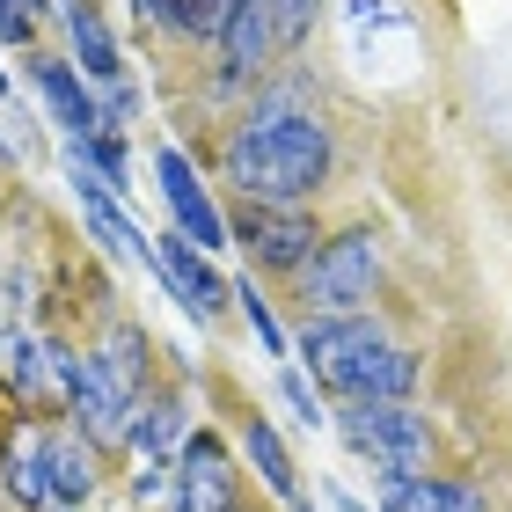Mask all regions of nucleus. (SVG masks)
<instances>
[{"instance_id": "f257e3e1", "label": "nucleus", "mask_w": 512, "mask_h": 512, "mask_svg": "<svg viewBox=\"0 0 512 512\" xmlns=\"http://www.w3.org/2000/svg\"><path fill=\"white\" fill-rule=\"evenodd\" d=\"M227 176L249 191V205H293L330 176V132L308 110L271 103L227 139Z\"/></svg>"}, {"instance_id": "f03ea898", "label": "nucleus", "mask_w": 512, "mask_h": 512, "mask_svg": "<svg viewBox=\"0 0 512 512\" xmlns=\"http://www.w3.org/2000/svg\"><path fill=\"white\" fill-rule=\"evenodd\" d=\"M337 425H344V439H352V454H366L388 483L425 476L432 432H425V417H417L410 403H344Z\"/></svg>"}, {"instance_id": "7ed1b4c3", "label": "nucleus", "mask_w": 512, "mask_h": 512, "mask_svg": "<svg viewBox=\"0 0 512 512\" xmlns=\"http://www.w3.org/2000/svg\"><path fill=\"white\" fill-rule=\"evenodd\" d=\"M374 271H381L374 235H337V242H322L315 271H308V308H315V315H352L359 300H374Z\"/></svg>"}, {"instance_id": "20e7f679", "label": "nucleus", "mask_w": 512, "mask_h": 512, "mask_svg": "<svg viewBox=\"0 0 512 512\" xmlns=\"http://www.w3.org/2000/svg\"><path fill=\"white\" fill-rule=\"evenodd\" d=\"M52 359V381L74 395V410H81V425L96 432V439H125V417H132V388L110 381V366L103 359H66V352H44Z\"/></svg>"}, {"instance_id": "39448f33", "label": "nucleus", "mask_w": 512, "mask_h": 512, "mask_svg": "<svg viewBox=\"0 0 512 512\" xmlns=\"http://www.w3.org/2000/svg\"><path fill=\"white\" fill-rule=\"evenodd\" d=\"M154 176H161V198H169V213H176V235L198 242V249H220L227 242V220H220V205L205 198V183L191 176V161H183L176 147H161L154 154Z\"/></svg>"}, {"instance_id": "423d86ee", "label": "nucleus", "mask_w": 512, "mask_h": 512, "mask_svg": "<svg viewBox=\"0 0 512 512\" xmlns=\"http://www.w3.org/2000/svg\"><path fill=\"white\" fill-rule=\"evenodd\" d=\"M242 249L256 256V264H271V271H293V264H308V249H315V227L293 213V205H249L242 213Z\"/></svg>"}, {"instance_id": "0eeeda50", "label": "nucleus", "mask_w": 512, "mask_h": 512, "mask_svg": "<svg viewBox=\"0 0 512 512\" xmlns=\"http://www.w3.org/2000/svg\"><path fill=\"white\" fill-rule=\"evenodd\" d=\"M330 388H344L352 403H403V395L417 388V359L410 352H395V344H366L359 359H344Z\"/></svg>"}, {"instance_id": "6e6552de", "label": "nucleus", "mask_w": 512, "mask_h": 512, "mask_svg": "<svg viewBox=\"0 0 512 512\" xmlns=\"http://www.w3.org/2000/svg\"><path fill=\"white\" fill-rule=\"evenodd\" d=\"M176 512H235V469H227L220 439H191L176 469Z\"/></svg>"}, {"instance_id": "1a4fd4ad", "label": "nucleus", "mask_w": 512, "mask_h": 512, "mask_svg": "<svg viewBox=\"0 0 512 512\" xmlns=\"http://www.w3.org/2000/svg\"><path fill=\"white\" fill-rule=\"evenodd\" d=\"M154 264H161V278L176 286V300L191 308L198 322H213L220 315V300H227V278L205 264V249L198 242H183V235H169V242H154Z\"/></svg>"}, {"instance_id": "9d476101", "label": "nucleus", "mask_w": 512, "mask_h": 512, "mask_svg": "<svg viewBox=\"0 0 512 512\" xmlns=\"http://www.w3.org/2000/svg\"><path fill=\"white\" fill-rule=\"evenodd\" d=\"M366 344H381V330H374L366 315H322V322H308V337H300V359H308L315 374L330 381L344 359L366 352Z\"/></svg>"}, {"instance_id": "9b49d317", "label": "nucleus", "mask_w": 512, "mask_h": 512, "mask_svg": "<svg viewBox=\"0 0 512 512\" xmlns=\"http://www.w3.org/2000/svg\"><path fill=\"white\" fill-rule=\"evenodd\" d=\"M37 88H44V103L59 110V125L74 132V139H103V110H96V96L66 74L59 59H37Z\"/></svg>"}, {"instance_id": "f8f14e48", "label": "nucleus", "mask_w": 512, "mask_h": 512, "mask_svg": "<svg viewBox=\"0 0 512 512\" xmlns=\"http://www.w3.org/2000/svg\"><path fill=\"white\" fill-rule=\"evenodd\" d=\"M220 44H227V74H256V59L271 44V0H235L220 22Z\"/></svg>"}, {"instance_id": "ddd939ff", "label": "nucleus", "mask_w": 512, "mask_h": 512, "mask_svg": "<svg viewBox=\"0 0 512 512\" xmlns=\"http://www.w3.org/2000/svg\"><path fill=\"white\" fill-rule=\"evenodd\" d=\"M388 512H483V498L469 491V483L410 476V483H388Z\"/></svg>"}, {"instance_id": "4468645a", "label": "nucleus", "mask_w": 512, "mask_h": 512, "mask_svg": "<svg viewBox=\"0 0 512 512\" xmlns=\"http://www.w3.org/2000/svg\"><path fill=\"white\" fill-rule=\"evenodd\" d=\"M66 30H74V52H81V66L96 81H118L125 66H118V44H110V30H103V15L88 8V0H66Z\"/></svg>"}, {"instance_id": "2eb2a0df", "label": "nucleus", "mask_w": 512, "mask_h": 512, "mask_svg": "<svg viewBox=\"0 0 512 512\" xmlns=\"http://www.w3.org/2000/svg\"><path fill=\"white\" fill-rule=\"evenodd\" d=\"M44 483H52V498L81 505L88 483H96V469H88V454L74 447V439H44Z\"/></svg>"}, {"instance_id": "dca6fc26", "label": "nucleus", "mask_w": 512, "mask_h": 512, "mask_svg": "<svg viewBox=\"0 0 512 512\" xmlns=\"http://www.w3.org/2000/svg\"><path fill=\"white\" fill-rule=\"evenodd\" d=\"M249 461H256V476H264L271 483V491L278 498H300V476H293V461H286V447H278V432H271V417H256V425H249Z\"/></svg>"}, {"instance_id": "f3484780", "label": "nucleus", "mask_w": 512, "mask_h": 512, "mask_svg": "<svg viewBox=\"0 0 512 512\" xmlns=\"http://www.w3.org/2000/svg\"><path fill=\"white\" fill-rule=\"evenodd\" d=\"M8 491H15L22 505H44V498H52V483H44V447H15V454H8Z\"/></svg>"}, {"instance_id": "a211bd4d", "label": "nucleus", "mask_w": 512, "mask_h": 512, "mask_svg": "<svg viewBox=\"0 0 512 512\" xmlns=\"http://www.w3.org/2000/svg\"><path fill=\"white\" fill-rule=\"evenodd\" d=\"M322 0H271V44H300Z\"/></svg>"}, {"instance_id": "6ab92c4d", "label": "nucleus", "mask_w": 512, "mask_h": 512, "mask_svg": "<svg viewBox=\"0 0 512 512\" xmlns=\"http://www.w3.org/2000/svg\"><path fill=\"white\" fill-rule=\"evenodd\" d=\"M103 366H110V381H118V388H132L139 374H147V344H139L132 330H118V337H110V359H103Z\"/></svg>"}, {"instance_id": "aec40b11", "label": "nucleus", "mask_w": 512, "mask_h": 512, "mask_svg": "<svg viewBox=\"0 0 512 512\" xmlns=\"http://www.w3.org/2000/svg\"><path fill=\"white\" fill-rule=\"evenodd\" d=\"M235 300H242L256 344H264V352H286V337H278V322H271V308H264V293H256V278H249V286H235Z\"/></svg>"}, {"instance_id": "412c9836", "label": "nucleus", "mask_w": 512, "mask_h": 512, "mask_svg": "<svg viewBox=\"0 0 512 512\" xmlns=\"http://www.w3.org/2000/svg\"><path fill=\"white\" fill-rule=\"evenodd\" d=\"M8 374L22 388H44V352H37V344H8Z\"/></svg>"}, {"instance_id": "4be33fe9", "label": "nucleus", "mask_w": 512, "mask_h": 512, "mask_svg": "<svg viewBox=\"0 0 512 512\" xmlns=\"http://www.w3.org/2000/svg\"><path fill=\"white\" fill-rule=\"evenodd\" d=\"M278 395H286V410H293L308 432L322 425V410H315V395H308V381H300V374H286V381H278Z\"/></svg>"}, {"instance_id": "5701e85b", "label": "nucleus", "mask_w": 512, "mask_h": 512, "mask_svg": "<svg viewBox=\"0 0 512 512\" xmlns=\"http://www.w3.org/2000/svg\"><path fill=\"white\" fill-rule=\"evenodd\" d=\"M37 22V0H0V37H30Z\"/></svg>"}, {"instance_id": "b1692460", "label": "nucleus", "mask_w": 512, "mask_h": 512, "mask_svg": "<svg viewBox=\"0 0 512 512\" xmlns=\"http://www.w3.org/2000/svg\"><path fill=\"white\" fill-rule=\"evenodd\" d=\"M132 8H139V15H154V22H176V0H132ZM176 30H183V22H176Z\"/></svg>"}, {"instance_id": "393cba45", "label": "nucleus", "mask_w": 512, "mask_h": 512, "mask_svg": "<svg viewBox=\"0 0 512 512\" xmlns=\"http://www.w3.org/2000/svg\"><path fill=\"white\" fill-rule=\"evenodd\" d=\"M337 512H366V505H359V498H337Z\"/></svg>"}, {"instance_id": "a878e982", "label": "nucleus", "mask_w": 512, "mask_h": 512, "mask_svg": "<svg viewBox=\"0 0 512 512\" xmlns=\"http://www.w3.org/2000/svg\"><path fill=\"white\" fill-rule=\"evenodd\" d=\"M0 96H8V74H0Z\"/></svg>"}]
</instances>
